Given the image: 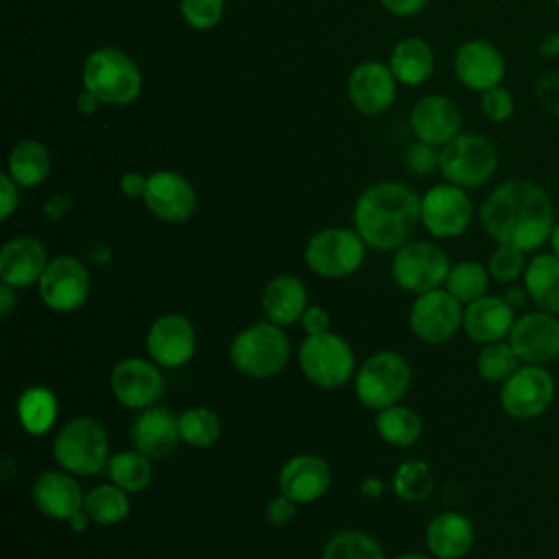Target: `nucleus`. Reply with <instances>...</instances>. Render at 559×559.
<instances>
[{"mask_svg":"<svg viewBox=\"0 0 559 559\" xmlns=\"http://www.w3.org/2000/svg\"><path fill=\"white\" fill-rule=\"evenodd\" d=\"M39 297L52 312H74L90 297V273L74 255H57L37 282Z\"/></svg>","mask_w":559,"mask_h":559,"instance_id":"nucleus-14","label":"nucleus"},{"mask_svg":"<svg viewBox=\"0 0 559 559\" xmlns=\"http://www.w3.org/2000/svg\"><path fill=\"white\" fill-rule=\"evenodd\" d=\"M52 456L61 469L74 476H96L111 459L109 437L94 417H72L52 439Z\"/></svg>","mask_w":559,"mask_h":559,"instance_id":"nucleus-5","label":"nucleus"},{"mask_svg":"<svg viewBox=\"0 0 559 559\" xmlns=\"http://www.w3.org/2000/svg\"><path fill=\"white\" fill-rule=\"evenodd\" d=\"M142 201L155 218L173 225L190 221L197 210L194 186L177 170L151 173Z\"/></svg>","mask_w":559,"mask_h":559,"instance_id":"nucleus-18","label":"nucleus"},{"mask_svg":"<svg viewBox=\"0 0 559 559\" xmlns=\"http://www.w3.org/2000/svg\"><path fill=\"white\" fill-rule=\"evenodd\" d=\"M50 168H52L50 151L39 140L24 138L9 153L7 173L20 183V188H35L44 183L50 175Z\"/></svg>","mask_w":559,"mask_h":559,"instance_id":"nucleus-31","label":"nucleus"},{"mask_svg":"<svg viewBox=\"0 0 559 559\" xmlns=\"http://www.w3.org/2000/svg\"><path fill=\"white\" fill-rule=\"evenodd\" d=\"M480 109H483L487 120H491V122H507L515 114L513 94L507 87H502V85L489 87V90H485L480 94Z\"/></svg>","mask_w":559,"mask_h":559,"instance_id":"nucleus-43","label":"nucleus"},{"mask_svg":"<svg viewBox=\"0 0 559 559\" xmlns=\"http://www.w3.org/2000/svg\"><path fill=\"white\" fill-rule=\"evenodd\" d=\"M384 489H386V485H384V480H382L380 476H365V478L360 480V493H362V498L376 500V498H380V496L384 493Z\"/></svg>","mask_w":559,"mask_h":559,"instance_id":"nucleus-52","label":"nucleus"},{"mask_svg":"<svg viewBox=\"0 0 559 559\" xmlns=\"http://www.w3.org/2000/svg\"><path fill=\"white\" fill-rule=\"evenodd\" d=\"M507 341L522 365L546 367L559 358V317L539 308L524 312L515 317Z\"/></svg>","mask_w":559,"mask_h":559,"instance_id":"nucleus-16","label":"nucleus"},{"mask_svg":"<svg viewBox=\"0 0 559 559\" xmlns=\"http://www.w3.org/2000/svg\"><path fill=\"white\" fill-rule=\"evenodd\" d=\"M391 487L393 493L404 502H424L435 489V476L426 461L411 459L395 469Z\"/></svg>","mask_w":559,"mask_h":559,"instance_id":"nucleus-37","label":"nucleus"},{"mask_svg":"<svg viewBox=\"0 0 559 559\" xmlns=\"http://www.w3.org/2000/svg\"><path fill=\"white\" fill-rule=\"evenodd\" d=\"M531 301L559 317V258L555 253H535L522 277Z\"/></svg>","mask_w":559,"mask_h":559,"instance_id":"nucleus-30","label":"nucleus"},{"mask_svg":"<svg viewBox=\"0 0 559 559\" xmlns=\"http://www.w3.org/2000/svg\"><path fill=\"white\" fill-rule=\"evenodd\" d=\"M367 255V245L356 229L325 227L312 234L304 247L306 266L325 280H338L356 273Z\"/></svg>","mask_w":559,"mask_h":559,"instance_id":"nucleus-7","label":"nucleus"},{"mask_svg":"<svg viewBox=\"0 0 559 559\" xmlns=\"http://www.w3.org/2000/svg\"><path fill=\"white\" fill-rule=\"evenodd\" d=\"M474 205L465 188L437 183L421 194V225L435 238H456L467 231Z\"/></svg>","mask_w":559,"mask_h":559,"instance_id":"nucleus-12","label":"nucleus"},{"mask_svg":"<svg viewBox=\"0 0 559 559\" xmlns=\"http://www.w3.org/2000/svg\"><path fill=\"white\" fill-rule=\"evenodd\" d=\"M33 504L50 520L68 522L79 509H83L85 493L74 474L66 469H48L33 485Z\"/></svg>","mask_w":559,"mask_h":559,"instance_id":"nucleus-26","label":"nucleus"},{"mask_svg":"<svg viewBox=\"0 0 559 559\" xmlns=\"http://www.w3.org/2000/svg\"><path fill=\"white\" fill-rule=\"evenodd\" d=\"M179 437L190 448H210L221 437V417L210 406H190L179 413Z\"/></svg>","mask_w":559,"mask_h":559,"instance_id":"nucleus-36","label":"nucleus"},{"mask_svg":"<svg viewBox=\"0 0 559 559\" xmlns=\"http://www.w3.org/2000/svg\"><path fill=\"white\" fill-rule=\"evenodd\" d=\"M413 380L408 360L393 349L371 354L354 373V393L362 406L382 411L400 404Z\"/></svg>","mask_w":559,"mask_h":559,"instance_id":"nucleus-6","label":"nucleus"},{"mask_svg":"<svg viewBox=\"0 0 559 559\" xmlns=\"http://www.w3.org/2000/svg\"><path fill=\"white\" fill-rule=\"evenodd\" d=\"M489 271L480 262L474 260H463L450 266L448 280H445V290L452 293L463 306L472 304L474 299L487 295L489 288Z\"/></svg>","mask_w":559,"mask_h":559,"instance_id":"nucleus-38","label":"nucleus"},{"mask_svg":"<svg viewBox=\"0 0 559 559\" xmlns=\"http://www.w3.org/2000/svg\"><path fill=\"white\" fill-rule=\"evenodd\" d=\"M389 68L397 83L415 87L432 76L435 70V52L432 46L421 37H404L400 39L391 55Z\"/></svg>","mask_w":559,"mask_h":559,"instance_id":"nucleus-29","label":"nucleus"},{"mask_svg":"<svg viewBox=\"0 0 559 559\" xmlns=\"http://www.w3.org/2000/svg\"><path fill=\"white\" fill-rule=\"evenodd\" d=\"M179 441V415L168 406H148L140 411L131 424L133 448L151 459L168 456Z\"/></svg>","mask_w":559,"mask_h":559,"instance_id":"nucleus-24","label":"nucleus"},{"mask_svg":"<svg viewBox=\"0 0 559 559\" xmlns=\"http://www.w3.org/2000/svg\"><path fill=\"white\" fill-rule=\"evenodd\" d=\"M48 262L41 240L35 236H15L2 245L0 280L13 288H28L39 282Z\"/></svg>","mask_w":559,"mask_h":559,"instance_id":"nucleus-23","label":"nucleus"},{"mask_svg":"<svg viewBox=\"0 0 559 559\" xmlns=\"http://www.w3.org/2000/svg\"><path fill=\"white\" fill-rule=\"evenodd\" d=\"M526 264H528L526 251L511 245H498L489 255L487 271L491 280L500 284H515L520 277H524Z\"/></svg>","mask_w":559,"mask_h":559,"instance_id":"nucleus-41","label":"nucleus"},{"mask_svg":"<svg viewBox=\"0 0 559 559\" xmlns=\"http://www.w3.org/2000/svg\"><path fill=\"white\" fill-rule=\"evenodd\" d=\"M109 386L114 397L133 411H144L148 406H155L164 391L166 382L159 371V365L146 358H122L114 365L109 373Z\"/></svg>","mask_w":559,"mask_h":559,"instance_id":"nucleus-15","label":"nucleus"},{"mask_svg":"<svg viewBox=\"0 0 559 559\" xmlns=\"http://www.w3.org/2000/svg\"><path fill=\"white\" fill-rule=\"evenodd\" d=\"M146 179L148 175H142V173H135V170H129L120 177L118 186H120V192L129 199H142L144 197V190H146Z\"/></svg>","mask_w":559,"mask_h":559,"instance_id":"nucleus-49","label":"nucleus"},{"mask_svg":"<svg viewBox=\"0 0 559 559\" xmlns=\"http://www.w3.org/2000/svg\"><path fill=\"white\" fill-rule=\"evenodd\" d=\"M555 400V378L542 365H520L518 371L500 384V406L513 419H535Z\"/></svg>","mask_w":559,"mask_h":559,"instance_id":"nucleus-11","label":"nucleus"},{"mask_svg":"<svg viewBox=\"0 0 559 559\" xmlns=\"http://www.w3.org/2000/svg\"><path fill=\"white\" fill-rule=\"evenodd\" d=\"M306 336H312V334H323V332H330V312L323 308V306H317V304H308V308L304 310L301 319H299Z\"/></svg>","mask_w":559,"mask_h":559,"instance_id":"nucleus-47","label":"nucleus"},{"mask_svg":"<svg viewBox=\"0 0 559 559\" xmlns=\"http://www.w3.org/2000/svg\"><path fill=\"white\" fill-rule=\"evenodd\" d=\"M502 297H504V301H507L513 310L524 308V306H526V301L531 299V297H528V290H526V286H524V284H522V286L511 284V286L502 293Z\"/></svg>","mask_w":559,"mask_h":559,"instance_id":"nucleus-51","label":"nucleus"},{"mask_svg":"<svg viewBox=\"0 0 559 559\" xmlns=\"http://www.w3.org/2000/svg\"><path fill=\"white\" fill-rule=\"evenodd\" d=\"M83 90H90L103 105L124 107L142 92L140 66L116 46H100L92 50L81 68Z\"/></svg>","mask_w":559,"mask_h":559,"instance_id":"nucleus-3","label":"nucleus"},{"mask_svg":"<svg viewBox=\"0 0 559 559\" xmlns=\"http://www.w3.org/2000/svg\"><path fill=\"white\" fill-rule=\"evenodd\" d=\"M548 242H550V253H555V255L559 258V223L555 225V229H552Z\"/></svg>","mask_w":559,"mask_h":559,"instance_id":"nucleus-57","label":"nucleus"},{"mask_svg":"<svg viewBox=\"0 0 559 559\" xmlns=\"http://www.w3.org/2000/svg\"><path fill=\"white\" fill-rule=\"evenodd\" d=\"M297 360L306 380L321 389H338L356 373L352 345L332 330L306 336L299 345Z\"/></svg>","mask_w":559,"mask_h":559,"instance_id":"nucleus-8","label":"nucleus"},{"mask_svg":"<svg viewBox=\"0 0 559 559\" xmlns=\"http://www.w3.org/2000/svg\"><path fill=\"white\" fill-rule=\"evenodd\" d=\"M380 4L395 17H411L424 11L428 0H380Z\"/></svg>","mask_w":559,"mask_h":559,"instance_id":"nucleus-50","label":"nucleus"},{"mask_svg":"<svg viewBox=\"0 0 559 559\" xmlns=\"http://www.w3.org/2000/svg\"><path fill=\"white\" fill-rule=\"evenodd\" d=\"M20 205V183L4 170L0 173V218L7 221Z\"/></svg>","mask_w":559,"mask_h":559,"instance_id":"nucleus-46","label":"nucleus"},{"mask_svg":"<svg viewBox=\"0 0 559 559\" xmlns=\"http://www.w3.org/2000/svg\"><path fill=\"white\" fill-rule=\"evenodd\" d=\"M83 509L87 511V515L94 524L114 526V524H120L122 520H127V515L131 511V502H129V493L109 480V483H100V485L92 487L85 493Z\"/></svg>","mask_w":559,"mask_h":559,"instance_id":"nucleus-34","label":"nucleus"},{"mask_svg":"<svg viewBox=\"0 0 559 559\" xmlns=\"http://www.w3.org/2000/svg\"><path fill=\"white\" fill-rule=\"evenodd\" d=\"M454 74L461 85L483 94L502 83L507 61L498 46L487 39H467L454 52Z\"/></svg>","mask_w":559,"mask_h":559,"instance_id":"nucleus-19","label":"nucleus"},{"mask_svg":"<svg viewBox=\"0 0 559 559\" xmlns=\"http://www.w3.org/2000/svg\"><path fill=\"white\" fill-rule=\"evenodd\" d=\"M463 308L465 306L452 293L437 288L415 297L408 312V325L419 341L439 345L450 341L463 328Z\"/></svg>","mask_w":559,"mask_h":559,"instance_id":"nucleus-13","label":"nucleus"},{"mask_svg":"<svg viewBox=\"0 0 559 559\" xmlns=\"http://www.w3.org/2000/svg\"><path fill=\"white\" fill-rule=\"evenodd\" d=\"M295 509H297V502H293L288 496L280 493L275 496L269 504H266V520L275 526H284L286 522L293 520L295 515Z\"/></svg>","mask_w":559,"mask_h":559,"instance_id":"nucleus-48","label":"nucleus"},{"mask_svg":"<svg viewBox=\"0 0 559 559\" xmlns=\"http://www.w3.org/2000/svg\"><path fill=\"white\" fill-rule=\"evenodd\" d=\"M197 352V330L186 314L168 312L157 317L146 330V354L164 369H179Z\"/></svg>","mask_w":559,"mask_h":559,"instance_id":"nucleus-17","label":"nucleus"},{"mask_svg":"<svg viewBox=\"0 0 559 559\" xmlns=\"http://www.w3.org/2000/svg\"><path fill=\"white\" fill-rule=\"evenodd\" d=\"M397 94V79L389 63L362 61L347 76V98L356 111L376 116L386 111Z\"/></svg>","mask_w":559,"mask_h":559,"instance_id":"nucleus-20","label":"nucleus"},{"mask_svg":"<svg viewBox=\"0 0 559 559\" xmlns=\"http://www.w3.org/2000/svg\"><path fill=\"white\" fill-rule=\"evenodd\" d=\"M478 218L496 245H511L526 253L542 249L557 225L548 192L528 179L498 183L483 201Z\"/></svg>","mask_w":559,"mask_h":559,"instance_id":"nucleus-1","label":"nucleus"},{"mask_svg":"<svg viewBox=\"0 0 559 559\" xmlns=\"http://www.w3.org/2000/svg\"><path fill=\"white\" fill-rule=\"evenodd\" d=\"M376 430L380 439H384L393 448H408L413 445L424 430V421L419 413H415L411 406L393 404L376 415Z\"/></svg>","mask_w":559,"mask_h":559,"instance_id":"nucleus-33","label":"nucleus"},{"mask_svg":"<svg viewBox=\"0 0 559 559\" xmlns=\"http://www.w3.org/2000/svg\"><path fill=\"white\" fill-rule=\"evenodd\" d=\"M408 122L417 140L432 146H443L461 133L463 116L450 96L426 94L413 105Z\"/></svg>","mask_w":559,"mask_h":559,"instance_id":"nucleus-21","label":"nucleus"},{"mask_svg":"<svg viewBox=\"0 0 559 559\" xmlns=\"http://www.w3.org/2000/svg\"><path fill=\"white\" fill-rule=\"evenodd\" d=\"M533 94L544 111L559 118V72L546 70L535 79Z\"/></svg>","mask_w":559,"mask_h":559,"instance_id":"nucleus-45","label":"nucleus"},{"mask_svg":"<svg viewBox=\"0 0 559 559\" xmlns=\"http://www.w3.org/2000/svg\"><path fill=\"white\" fill-rule=\"evenodd\" d=\"M15 411L24 432L33 437H44L50 432V428L57 421L59 402L48 386L33 384L20 393Z\"/></svg>","mask_w":559,"mask_h":559,"instance_id":"nucleus-32","label":"nucleus"},{"mask_svg":"<svg viewBox=\"0 0 559 559\" xmlns=\"http://www.w3.org/2000/svg\"><path fill=\"white\" fill-rule=\"evenodd\" d=\"M520 365H522V360L518 358V354L509 341L487 343L480 347V352L476 356V371L489 384L507 382L518 371Z\"/></svg>","mask_w":559,"mask_h":559,"instance_id":"nucleus-39","label":"nucleus"},{"mask_svg":"<svg viewBox=\"0 0 559 559\" xmlns=\"http://www.w3.org/2000/svg\"><path fill=\"white\" fill-rule=\"evenodd\" d=\"M17 304V297H15V288L9 286V284H2L0 286V314L2 317H9L13 312Z\"/></svg>","mask_w":559,"mask_h":559,"instance_id":"nucleus-55","label":"nucleus"},{"mask_svg":"<svg viewBox=\"0 0 559 559\" xmlns=\"http://www.w3.org/2000/svg\"><path fill=\"white\" fill-rule=\"evenodd\" d=\"M308 308V290L297 275H275L262 290V310L266 321L288 328L297 323Z\"/></svg>","mask_w":559,"mask_h":559,"instance_id":"nucleus-28","label":"nucleus"},{"mask_svg":"<svg viewBox=\"0 0 559 559\" xmlns=\"http://www.w3.org/2000/svg\"><path fill=\"white\" fill-rule=\"evenodd\" d=\"M421 223V197L402 181L367 186L354 203V229L369 249L395 251Z\"/></svg>","mask_w":559,"mask_h":559,"instance_id":"nucleus-2","label":"nucleus"},{"mask_svg":"<svg viewBox=\"0 0 559 559\" xmlns=\"http://www.w3.org/2000/svg\"><path fill=\"white\" fill-rule=\"evenodd\" d=\"M90 522H92V520H90V515H87L85 509H79L74 515L68 518V526H70V531H74V533H83Z\"/></svg>","mask_w":559,"mask_h":559,"instance_id":"nucleus-56","label":"nucleus"},{"mask_svg":"<svg viewBox=\"0 0 559 559\" xmlns=\"http://www.w3.org/2000/svg\"><path fill=\"white\" fill-rule=\"evenodd\" d=\"M474 537L472 520L459 511H441L426 526V546L435 559H463Z\"/></svg>","mask_w":559,"mask_h":559,"instance_id":"nucleus-27","label":"nucleus"},{"mask_svg":"<svg viewBox=\"0 0 559 559\" xmlns=\"http://www.w3.org/2000/svg\"><path fill=\"white\" fill-rule=\"evenodd\" d=\"M450 258L448 253L432 240H408L391 260V275L395 284L417 295L437 290L445 286L450 273Z\"/></svg>","mask_w":559,"mask_h":559,"instance_id":"nucleus-10","label":"nucleus"},{"mask_svg":"<svg viewBox=\"0 0 559 559\" xmlns=\"http://www.w3.org/2000/svg\"><path fill=\"white\" fill-rule=\"evenodd\" d=\"M321 559H384V550L371 535L347 528L328 539Z\"/></svg>","mask_w":559,"mask_h":559,"instance_id":"nucleus-40","label":"nucleus"},{"mask_svg":"<svg viewBox=\"0 0 559 559\" xmlns=\"http://www.w3.org/2000/svg\"><path fill=\"white\" fill-rule=\"evenodd\" d=\"M552 2H555V4H557V7H559V0H552Z\"/></svg>","mask_w":559,"mask_h":559,"instance_id":"nucleus-59","label":"nucleus"},{"mask_svg":"<svg viewBox=\"0 0 559 559\" xmlns=\"http://www.w3.org/2000/svg\"><path fill=\"white\" fill-rule=\"evenodd\" d=\"M498 168L496 146L480 133H459L439 148V173L448 183L478 188Z\"/></svg>","mask_w":559,"mask_h":559,"instance_id":"nucleus-9","label":"nucleus"},{"mask_svg":"<svg viewBox=\"0 0 559 559\" xmlns=\"http://www.w3.org/2000/svg\"><path fill=\"white\" fill-rule=\"evenodd\" d=\"M393 559H435L432 555H421V552H404V555H397Z\"/></svg>","mask_w":559,"mask_h":559,"instance_id":"nucleus-58","label":"nucleus"},{"mask_svg":"<svg viewBox=\"0 0 559 559\" xmlns=\"http://www.w3.org/2000/svg\"><path fill=\"white\" fill-rule=\"evenodd\" d=\"M100 105H103L100 98H98L96 94H92L90 90H83V92L79 94V98H76V109H79L81 114H85V116L94 114Z\"/></svg>","mask_w":559,"mask_h":559,"instance_id":"nucleus-54","label":"nucleus"},{"mask_svg":"<svg viewBox=\"0 0 559 559\" xmlns=\"http://www.w3.org/2000/svg\"><path fill=\"white\" fill-rule=\"evenodd\" d=\"M537 52H539V57H544V59H557V57H559V33L546 35V37L539 41Z\"/></svg>","mask_w":559,"mask_h":559,"instance_id":"nucleus-53","label":"nucleus"},{"mask_svg":"<svg viewBox=\"0 0 559 559\" xmlns=\"http://www.w3.org/2000/svg\"><path fill=\"white\" fill-rule=\"evenodd\" d=\"M515 323V310L502 295H483L463 308V332L478 345L507 341Z\"/></svg>","mask_w":559,"mask_h":559,"instance_id":"nucleus-25","label":"nucleus"},{"mask_svg":"<svg viewBox=\"0 0 559 559\" xmlns=\"http://www.w3.org/2000/svg\"><path fill=\"white\" fill-rule=\"evenodd\" d=\"M105 472L109 480L122 487L127 493H138L151 485L153 463L151 456L140 450H122L111 454Z\"/></svg>","mask_w":559,"mask_h":559,"instance_id":"nucleus-35","label":"nucleus"},{"mask_svg":"<svg viewBox=\"0 0 559 559\" xmlns=\"http://www.w3.org/2000/svg\"><path fill=\"white\" fill-rule=\"evenodd\" d=\"M332 485V469L325 459L317 454L290 456L277 474L280 493L288 496L297 504H310L328 493Z\"/></svg>","mask_w":559,"mask_h":559,"instance_id":"nucleus-22","label":"nucleus"},{"mask_svg":"<svg viewBox=\"0 0 559 559\" xmlns=\"http://www.w3.org/2000/svg\"><path fill=\"white\" fill-rule=\"evenodd\" d=\"M179 13L188 26L210 31L225 15V0H179Z\"/></svg>","mask_w":559,"mask_h":559,"instance_id":"nucleus-42","label":"nucleus"},{"mask_svg":"<svg viewBox=\"0 0 559 559\" xmlns=\"http://www.w3.org/2000/svg\"><path fill=\"white\" fill-rule=\"evenodd\" d=\"M404 168L415 177H428L435 168H439L437 146L417 140L404 153Z\"/></svg>","mask_w":559,"mask_h":559,"instance_id":"nucleus-44","label":"nucleus"},{"mask_svg":"<svg viewBox=\"0 0 559 559\" xmlns=\"http://www.w3.org/2000/svg\"><path fill=\"white\" fill-rule=\"evenodd\" d=\"M290 356V343L282 325L258 321L240 330L229 343L234 369L253 380L277 376Z\"/></svg>","mask_w":559,"mask_h":559,"instance_id":"nucleus-4","label":"nucleus"}]
</instances>
